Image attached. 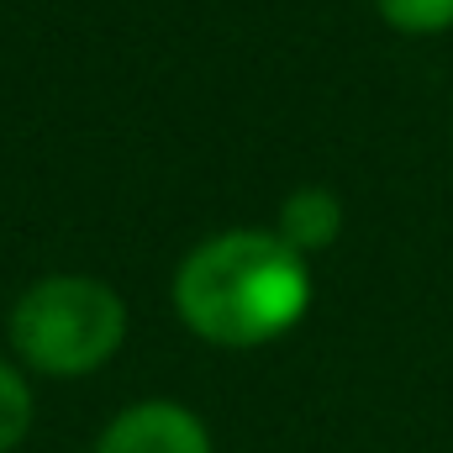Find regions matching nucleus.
<instances>
[{
	"instance_id": "1",
	"label": "nucleus",
	"mask_w": 453,
	"mask_h": 453,
	"mask_svg": "<svg viewBox=\"0 0 453 453\" xmlns=\"http://www.w3.org/2000/svg\"><path fill=\"white\" fill-rule=\"evenodd\" d=\"M174 301L190 333L222 348H253L290 333L306 317L311 274L301 248L274 232H226L201 242L180 280Z\"/></svg>"
},
{
	"instance_id": "2",
	"label": "nucleus",
	"mask_w": 453,
	"mask_h": 453,
	"mask_svg": "<svg viewBox=\"0 0 453 453\" xmlns=\"http://www.w3.org/2000/svg\"><path fill=\"white\" fill-rule=\"evenodd\" d=\"M127 311L101 280L53 274L32 285L11 311L16 353L42 374H90L116 353Z\"/></svg>"
},
{
	"instance_id": "3",
	"label": "nucleus",
	"mask_w": 453,
	"mask_h": 453,
	"mask_svg": "<svg viewBox=\"0 0 453 453\" xmlns=\"http://www.w3.org/2000/svg\"><path fill=\"white\" fill-rule=\"evenodd\" d=\"M96 453H211V438H206V427L185 406L148 401V406L121 411L106 427V438H101Z\"/></svg>"
},
{
	"instance_id": "4",
	"label": "nucleus",
	"mask_w": 453,
	"mask_h": 453,
	"mask_svg": "<svg viewBox=\"0 0 453 453\" xmlns=\"http://www.w3.org/2000/svg\"><path fill=\"white\" fill-rule=\"evenodd\" d=\"M333 232H338V201L327 196V190H301V196H290L285 201V242L290 248H322V242H333Z\"/></svg>"
},
{
	"instance_id": "5",
	"label": "nucleus",
	"mask_w": 453,
	"mask_h": 453,
	"mask_svg": "<svg viewBox=\"0 0 453 453\" xmlns=\"http://www.w3.org/2000/svg\"><path fill=\"white\" fill-rule=\"evenodd\" d=\"M27 427H32V390L11 364H0V453L16 449Z\"/></svg>"
},
{
	"instance_id": "6",
	"label": "nucleus",
	"mask_w": 453,
	"mask_h": 453,
	"mask_svg": "<svg viewBox=\"0 0 453 453\" xmlns=\"http://www.w3.org/2000/svg\"><path fill=\"white\" fill-rule=\"evenodd\" d=\"M380 11L401 32H443V27H453V0H380Z\"/></svg>"
}]
</instances>
